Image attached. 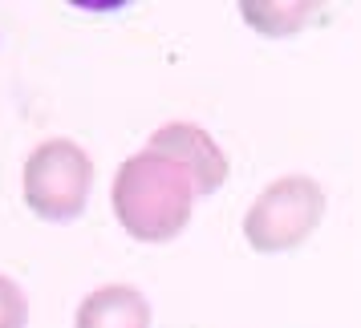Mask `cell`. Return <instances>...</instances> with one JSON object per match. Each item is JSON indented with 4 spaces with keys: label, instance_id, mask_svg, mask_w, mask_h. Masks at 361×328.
<instances>
[{
    "label": "cell",
    "instance_id": "6da1fadb",
    "mask_svg": "<svg viewBox=\"0 0 361 328\" xmlns=\"http://www.w3.org/2000/svg\"><path fill=\"white\" fill-rule=\"evenodd\" d=\"M199 187L191 170L171 163L154 150H138L114 170L110 203L114 219L126 227V235L142 244H166L183 235V227L195 215Z\"/></svg>",
    "mask_w": 361,
    "mask_h": 328
},
{
    "label": "cell",
    "instance_id": "7a4b0ae2",
    "mask_svg": "<svg viewBox=\"0 0 361 328\" xmlns=\"http://www.w3.org/2000/svg\"><path fill=\"white\" fill-rule=\"evenodd\" d=\"M325 219V191L309 175H284L268 182L244 215V239L260 256H280L309 244Z\"/></svg>",
    "mask_w": 361,
    "mask_h": 328
},
{
    "label": "cell",
    "instance_id": "3957f363",
    "mask_svg": "<svg viewBox=\"0 0 361 328\" xmlns=\"http://www.w3.org/2000/svg\"><path fill=\"white\" fill-rule=\"evenodd\" d=\"M25 207L45 223H69L85 211L94 187V158L73 138H49L25 163Z\"/></svg>",
    "mask_w": 361,
    "mask_h": 328
},
{
    "label": "cell",
    "instance_id": "277c9868",
    "mask_svg": "<svg viewBox=\"0 0 361 328\" xmlns=\"http://www.w3.org/2000/svg\"><path fill=\"white\" fill-rule=\"evenodd\" d=\"M147 150L163 154V158H171V163H179L183 170H191L199 195L219 191V187L228 182V175H231L224 146H219L203 126H195V122H171V126H163V130H154L150 142H147Z\"/></svg>",
    "mask_w": 361,
    "mask_h": 328
},
{
    "label": "cell",
    "instance_id": "5b68a950",
    "mask_svg": "<svg viewBox=\"0 0 361 328\" xmlns=\"http://www.w3.org/2000/svg\"><path fill=\"white\" fill-rule=\"evenodd\" d=\"M73 328H150V304L130 284H106L78 304Z\"/></svg>",
    "mask_w": 361,
    "mask_h": 328
},
{
    "label": "cell",
    "instance_id": "8992f818",
    "mask_svg": "<svg viewBox=\"0 0 361 328\" xmlns=\"http://www.w3.org/2000/svg\"><path fill=\"white\" fill-rule=\"evenodd\" d=\"M244 20L264 37H288L300 33L312 17H325L321 4H240Z\"/></svg>",
    "mask_w": 361,
    "mask_h": 328
},
{
    "label": "cell",
    "instance_id": "52a82bcc",
    "mask_svg": "<svg viewBox=\"0 0 361 328\" xmlns=\"http://www.w3.org/2000/svg\"><path fill=\"white\" fill-rule=\"evenodd\" d=\"M25 324H29V304H25L20 284L0 276V328H25Z\"/></svg>",
    "mask_w": 361,
    "mask_h": 328
}]
</instances>
